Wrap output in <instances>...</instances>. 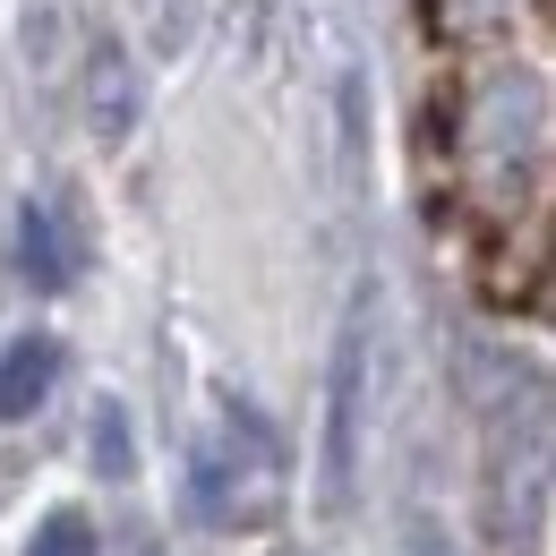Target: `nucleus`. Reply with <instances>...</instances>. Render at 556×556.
<instances>
[{
	"label": "nucleus",
	"mask_w": 556,
	"mask_h": 556,
	"mask_svg": "<svg viewBox=\"0 0 556 556\" xmlns=\"http://www.w3.org/2000/svg\"><path fill=\"white\" fill-rule=\"evenodd\" d=\"M359 403H368V326L343 317V343H334V419H326V505H351V471H359Z\"/></svg>",
	"instance_id": "nucleus-1"
},
{
	"label": "nucleus",
	"mask_w": 556,
	"mask_h": 556,
	"mask_svg": "<svg viewBox=\"0 0 556 556\" xmlns=\"http://www.w3.org/2000/svg\"><path fill=\"white\" fill-rule=\"evenodd\" d=\"M52 377H61V343H43V334L9 343L0 351V419H26L43 394H52Z\"/></svg>",
	"instance_id": "nucleus-2"
},
{
	"label": "nucleus",
	"mask_w": 556,
	"mask_h": 556,
	"mask_svg": "<svg viewBox=\"0 0 556 556\" xmlns=\"http://www.w3.org/2000/svg\"><path fill=\"white\" fill-rule=\"evenodd\" d=\"M26 275L43 282V291H61V282L77 275V257H70V240H61V223L43 206H26Z\"/></svg>",
	"instance_id": "nucleus-3"
},
{
	"label": "nucleus",
	"mask_w": 556,
	"mask_h": 556,
	"mask_svg": "<svg viewBox=\"0 0 556 556\" xmlns=\"http://www.w3.org/2000/svg\"><path fill=\"white\" fill-rule=\"evenodd\" d=\"M26 556H94V531H86V514H52L43 531H35V548Z\"/></svg>",
	"instance_id": "nucleus-4"
},
{
	"label": "nucleus",
	"mask_w": 556,
	"mask_h": 556,
	"mask_svg": "<svg viewBox=\"0 0 556 556\" xmlns=\"http://www.w3.org/2000/svg\"><path fill=\"white\" fill-rule=\"evenodd\" d=\"M94 445H103V463H112V471H129V419H121V412H103Z\"/></svg>",
	"instance_id": "nucleus-5"
},
{
	"label": "nucleus",
	"mask_w": 556,
	"mask_h": 556,
	"mask_svg": "<svg viewBox=\"0 0 556 556\" xmlns=\"http://www.w3.org/2000/svg\"><path fill=\"white\" fill-rule=\"evenodd\" d=\"M419 556H437V540H428V531H419Z\"/></svg>",
	"instance_id": "nucleus-6"
}]
</instances>
